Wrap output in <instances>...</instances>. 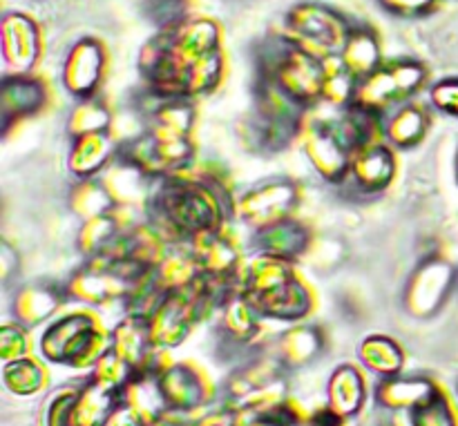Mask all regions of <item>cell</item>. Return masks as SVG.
Segmentation results:
<instances>
[{
  "label": "cell",
  "mask_w": 458,
  "mask_h": 426,
  "mask_svg": "<svg viewBox=\"0 0 458 426\" xmlns=\"http://www.w3.org/2000/svg\"><path fill=\"white\" fill-rule=\"evenodd\" d=\"M112 123H114V116H112L110 105L98 96H92L76 103L67 119V129H70L72 138H76L85 137V134L110 132Z\"/></svg>",
  "instance_id": "26"
},
{
  "label": "cell",
  "mask_w": 458,
  "mask_h": 426,
  "mask_svg": "<svg viewBox=\"0 0 458 426\" xmlns=\"http://www.w3.org/2000/svg\"><path fill=\"white\" fill-rule=\"evenodd\" d=\"M121 143L116 141L114 132H97L85 137L72 138L70 150V172L76 179L98 177L112 161L119 156Z\"/></svg>",
  "instance_id": "15"
},
{
  "label": "cell",
  "mask_w": 458,
  "mask_h": 426,
  "mask_svg": "<svg viewBox=\"0 0 458 426\" xmlns=\"http://www.w3.org/2000/svg\"><path fill=\"white\" fill-rule=\"evenodd\" d=\"M98 181L110 195L114 208L148 210V204H150L152 192H155L159 179H152L150 174L143 172L139 165L125 159L119 150V156L98 174Z\"/></svg>",
  "instance_id": "11"
},
{
  "label": "cell",
  "mask_w": 458,
  "mask_h": 426,
  "mask_svg": "<svg viewBox=\"0 0 458 426\" xmlns=\"http://www.w3.org/2000/svg\"><path fill=\"white\" fill-rule=\"evenodd\" d=\"M282 355L286 362L293 364H302V362L311 360L322 347V335L316 326L300 324L293 326L289 333L282 335Z\"/></svg>",
  "instance_id": "33"
},
{
  "label": "cell",
  "mask_w": 458,
  "mask_h": 426,
  "mask_svg": "<svg viewBox=\"0 0 458 426\" xmlns=\"http://www.w3.org/2000/svg\"><path fill=\"white\" fill-rule=\"evenodd\" d=\"M456 179H458V155H456Z\"/></svg>",
  "instance_id": "41"
},
{
  "label": "cell",
  "mask_w": 458,
  "mask_h": 426,
  "mask_svg": "<svg viewBox=\"0 0 458 426\" xmlns=\"http://www.w3.org/2000/svg\"><path fill=\"white\" fill-rule=\"evenodd\" d=\"M259 76L273 80L286 96L293 98L304 110H311L322 103L325 61L300 52L282 36H277L276 52L264 58Z\"/></svg>",
  "instance_id": "5"
},
{
  "label": "cell",
  "mask_w": 458,
  "mask_h": 426,
  "mask_svg": "<svg viewBox=\"0 0 458 426\" xmlns=\"http://www.w3.org/2000/svg\"><path fill=\"white\" fill-rule=\"evenodd\" d=\"M155 347L148 320L137 315H125L112 330V353L119 355L132 371H139L150 360V348Z\"/></svg>",
  "instance_id": "22"
},
{
  "label": "cell",
  "mask_w": 458,
  "mask_h": 426,
  "mask_svg": "<svg viewBox=\"0 0 458 426\" xmlns=\"http://www.w3.org/2000/svg\"><path fill=\"white\" fill-rule=\"evenodd\" d=\"M394 177H396V152L387 141L371 143L353 152L349 179L358 190L376 195L392 186Z\"/></svg>",
  "instance_id": "13"
},
{
  "label": "cell",
  "mask_w": 458,
  "mask_h": 426,
  "mask_svg": "<svg viewBox=\"0 0 458 426\" xmlns=\"http://www.w3.org/2000/svg\"><path fill=\"white\" fill-rule=\"evenodd\" d=\"M360 357L371 371L380 375H396L403 366V353L394 339L371 335L362 342Z\"/></svg>",
  "instance_id": "31"
},
{
  "label": "cell",
  "mask_w": 458,
  "mask_h": 426,
  "mask_svg": "<svg viewBox=\"0 0 458 426\" xmlns=\"http://www.w3.org/2000/svg\"><path fill=\"white\" fill-rule=\"evenodd\" d=\"M155 96V105L146 112V129L157 137H191L197 112L192 98Z\"/></svg>",
  "instance_id": "18"
},
{
  "label": "cell",
  "mask_w": 458,
  "mask_h": 426,
  "mask_svg": "<svg viewBox=\"0 0 458 426\" xmlns=\"http://www.w3.org/2000/svg\"><path fill=\"white\" fill-rule=\"evenodd\" d=\"M65 299V288H58L56 284H47V281L27 284L13 295V315L22 326L40 324V322H47Z\"/></svg>",
  "instance_id": "19"
},
{
  "label": "cell",
  "mask_w": 458,
  "mask_h": 426,
  "mask_svg": "<svg viewBox=\"0 0 458 426\" xmlns=\"http://www.w3.org/2000/svg\"><path fill=\"white\" fill-rule=\"evenodd\" d=\"M298 138L318 177L329 183L349 181L353 150L340 128V110L334 116L320 114V105L307 110Z\"/></svg>",
  "instance_id": "4"
},
{
  "label": "cell",
  "mask_w": 458,
  "mask_h": 426,
  "mask_svg": "<svg viewBox=\"0 0 458 426\" xmlns=\"http://www.w3.org/2000/svg\"><path fill=\"white\" fill-rule=\"evenodd\" d=\"M432 116L425 105L416 101H407L392 110L385 119V141L398 150L416 147L429 132Z\"/></svg>",
  "instance_id": "17"
},
{
  "label": "cell",
  "mask_w": 458,
  "mask_h": 426,
  "mask_svg": "<svg viewBox=\"0 0 458 426\" xmlns=\"http://www.w3.org/2000/svg\"><path fill=\"white\" fill-rule=\"evenodd\" d=\"M458 284V272L450 262L429 257L411 272L405 288V306L414 317H432L450 299L452 288Z\"/></svg>",
  "instance_id": "8"
},
{
  "label": "cell",
  "mask_w": 458,
  "mask_h": 426,
  "mask_svg": "<svg viewBox=\"0 0 458 426\" xmlns=\"http://www.w3.org/2000/svg\"><path fill=\"white\" fill-rule=\"evenodd\" d=\"M331 402L335 406V413H352L362 400V380L352 366L335 371L331 380Z\"/></svg>",
  "instance_id": "34"
},
{
  "label": "cell",
  "mask_w": 458,
  "mask_h": 426,
  "mask_svg": "<svg viewBox=\"0 0 458 426\" xmlns=\"http://www.w3.org/2000/svg\"><path fill=\"white\" fill-rule=\"evenodd\" d=\"M429 101L437 110L458 119V79H443L429 89Z\"/></svg>",
  "instance_id": "38"
},
{
  "label": "cell",
  "mask_w": 458,
  "mask_h": 426,
  "mask_svg": "<svg viewBox=\"0 0 458 426\" xmlns=\"http://www.w3.org/2000/svg\"><path fill=\"white\" fill-rule=\"evenodd\" d=\"M352 27L343 13L320 3H300L286 13L282 38L320 61L338 58Z\"/></svg>",
  "instance_id": "2"
},
{
  "label": "cell",
  "mask_w": 458,
  "mask_h": 426,
  "mask_svg": "<svg viewBox=\"0 0 458 426\" xmlns=\"http://www.w3.org/2000/svg\"><path fill=\"white\" fill-rule=\"evenodd\" d=\"M414 422L416 426H454V418H452L450 405L445 402V397L434 393L428 402L416 406Z\"/></svg>",
  "instance_id": "37"
},
{
  "label": "cell",
  "mask_w": 458,
  "mask_h": 426,
  "mask_svg": "<svg viewBox=\"0 0 458 426\" xmlns=\"http://www.w3.org/2000/svg\"><path fill=\"white\" fill-rule=\"evenodd\" d=\"M0 351L4 360H21L22 353L27 351V333L22 324H4L0 333Z\"/></svg>",
  "instance_id": "39"
},
{
  "label": "cell",
  "mask_w": 458,
  "mask_h": 426,
  "mask_svg": "<svg viewBox=\"0 0 458 426\" xmlns=\"http://www.w3.org/2000/svg\"><path fill=\"white\" fill-rule=\"evenodd\" d=\"M4 380L16 393H31L43 382V369L34 360H16L4 371Z\"/></svg>",
  "instance_id": "36"
},
{
  "label": "cell",
  "mask_w": 458,
  "mask_h": 426,
  "mask_svg": "<svg viewBox=\"0 0 458 426\" xmlns=\"http://www.w3.org/2000/svg\"><path fill=\"white\" fill-rule=\"evenodd\" d=\"M165 52L170 54L183 74V94H186V71L199 58L217 52L222 43V31L213 18L206 16H182L164 27L159 34Z\"/></svg>",
  "instance_id": "7"
},
{
  "label": "cell",
  "mask_w": 458,
  "mask_h": 426,
  "mask_svg": "<svg viewBox=\"0 0 458 426\" xmlns=\"http://www.w3.org/2000/svg\"><path fill=\"white\" fill-rule=\"evenodd\" d=\"M49 89L38 76H4L0 92V119L9 129L16 121L34 116L47 105Z\"/></svg>",
  "instance_id": "14"
},
{
  "label": "cell",
  "mask_w": 458,
  "mask_h": 426,
  "mask_svg": "<svg viewBox=\"0 0 458 426\" xmlns=\"http://www.w3.org/2000/svg\"><path fill=\"white\" fill-rule=\"evenodd\" d=\"M233 204L213 174L183 170L157 181L148 204V221L170 246L188 244L195 235L226 226Z\"/></svg>",
  "instance_id": "1"
},
{
  "label": "cell",
  "mask_w": 458,
  "mask_h": 426,
  "mask_svg": "<svg viewBox=\"0 0 458 426\" xmlns=\"http://www.w3.org/2000/svg\"><path fill=\"white\" fill-rule=\"evenodd\" d=\"M378 3L398 18H423L437 7L438 0H378Z\"/></svg>",
  "instance_id": "40"
},
{
  "label": "cell",
  "mask_w": 458,
  "mask_h": 426,
  "mask_svg": "<svg viewBox=\"0 0 458 426\" xmlns=\"http://www.w3.org/2000/svg\"><path fill=\"white\" fill-rule=\"evenodd\" d=\"M300 204V188L291 179H267L258 186L249 188L242 196L233 201V214L250 230L280 223L293 217Z\"/></svg>",
  "instance_id": "6"
},
{
  "label": "cell",
  "mask_w": 458,
  "mask_h": 426,
  "mask_svg": "<svg viewBox=\"0 0 458 426\" xmlns=\"http://www.w3.org/2000/svg\"><path fill=\"white\" fill-rule=\"evenodd\" d=\"M201 272L217 280H237L242 271V250L226 226L204 230L188 241Z\"/></svg>",
  "instance_id": "12"
},
{
  "label": "cell",
  "mask_w": 458,
  "mask_h": 426,
  "mask_svg": "<svg viewBox=\"0 0 458 426\" xmlns=\"http://www.w3.org/2000/svg\"><path fill=\"white\" fill-rule=\"evenodd\" d=\"M338 58L358 80L365 79L383 65V49H380L378 34L369 27L353 25Z\"/></svg>",
  "instance_id": "24"
},
{
  "label": "cell",
  "mask_w": 458,
  "mask_h": 426,
  "mask_svg": "<svg viewBox=\"0 0 458 426\" xmlns=\"http://www.w3.org/2000/svg\"><path fill=\"white\" fill-rule=\"evenodd\" d=\"M224 71H226V61H224L222 49L199 58L186 71V98H199L215 92L222 83Z\"/></svg>",
  "instance_id": "29"
},
{
  "label": "cell",
  "mask_w": 458,
  "mask_h": 426,
  "mask_svg": "<svg viewBox=\"0 0 458 426\" xmlns=\"http://www.w3.org/2000/svg\"><path fill=\"white\" fill-rule=\"evenodd\" d=\"M259 311V315L268 317V320L277 322H300L313 311V290L302 277H298L295 281H291L289 286H284L277 293L268 295V297L259 299V302H250Z\"/></svg>",
  "instance_id": "20"
},
{
  "label": "cell",
  "mask_w": 458,
  "mask_h": 426,
  "mask_svg": "<svg viewBox=\"0 0 458 426\" xmlns=\"http://www.w3.org/2000/svg\"><path fill=\"white\" fill-rule=\"evenodd\" d=\"M358 79L340 63V58L325 61V83H322V105L343 110L353 103Z\"/></svg>",
  "instance_id": "28"
},
{
  "label": "cell",
  "mask_w": 458,
  "mask_h": 426,
  "mask_svg": "<svg viewBox=\"0 0 458 426\" xmlns=\"http://www.w3.org/2000/svg\"><path fill=\"white\" fill-rule=\"evenodd\" d=\"M429 70L414 58H394L369 76L358 80L353 107L385 116L403 103L411 101L428 85Z\"/></svg>",
  "instance_id": "3"
},
{
  "label": "cell",
  "mask_w": 458,
  "mask_h": 426,
  "mask_svg": "<svg viewBox=\"0 0 458 426\" xmlns=\"http://www.w3.org/2000/svg\"><path fill=\"white\" fill-rule=\"evenodd\" d=\"M383 402L389 406H420L434 396L432 384L425 380H394L380 388Z\"/></svg>",
  "instance_id": "35"
},
{
  "label": "cell",
  "mask_w": 458,
  "mask_h": 426,
  "mask_svg": "<svg viewBox=\"0 0 458 426\" xmlns=\"http://www.w3.org/2000/svg\"><path fill=\"white\" fill-rule=\"evenodd\" d=\"M106 67L107 56L103 43L101 40L85 36V38L76 40V43L72 45L65 61H63V88H65L72 96L79 98V101L97 96L98 88H101L103 79H106Z\"/></svg>",
  "instance_id": "9"
},
{
  "label": "cell",
  "mask_w": 458,
  "mask_h": 426,
  "mask_svg": "<svg viewBox=\"0 0 458 426\" xmlns=\"http://www.w3.org/2000/svg\"><path fill=\"white\" fill-rule=\"evenodd\" d=\"M157 284L165 290V293H179L195 284L201 277V268L197 263L195 255H192L188 244H174L170 246L168 253L164 255L157 268L152 271Z\"/></svg>",
  "instance_id": "23"
},
{
  "label": "cell",
  "mask_w": 458,
  "mask_h": 426,
  "mask_svg": "<svg viewBox=\"0 0 458 426\" xmlns=\"http://www.w3.org/2000/svg\"><path fill=\"white\" fill-rule=\"evenodd\" d=\"M121 232L119 221L112 214V210L107 214H98V217L85 219L83 226H81L79 237H76V248L81 250V255L85 257H94V255L103 253L112 241L116 239V235Z\"/></svg>",
  "instance_id": "30"
},
{
  "label": "cell",
  "mask_w": 458,
  "mask_h": 426,
  "mask_svg": "<svg viewBox=\"0 0 458 426\" xmlns=\"http://www.w3.org/2000/svg\"><path fill=\"white\" fill-rule=\"evenodd\" d=\"M253 246L262 255H273V257L295 262L311 246V232H309V228L302 221L291 217L255 232Z\"/></svg>",
  "instance_id": "16"
},
{
  "label": "cell",
  "mask_w": 458,
  "mask_h": 426,
  "mask_svg": "<svg viewBox=\"0 0 458 426\" xmlns=\"http://www.w3.org/2000/svg\"><path fill=\"white\" fill-rule=\"evenodd\" d=\"M43 52L40 29L25 13H7L3 18V61L4 76H30Z\"/></svg>",
  "instance_id": "10"
},
{
  "label": "cell",
  "mask_w": 458,
  "mask_h": 426,
  "mask_svg": "<svg viewBox=\"0 0 458 426\" xmlns=\"http://www.w3.org/2000/svg\"><path fill=\"white\" fill-rule=\"evenodd\" d=\"M259 317L262 315L258 308L240 290L231 295L222 306V326L235 342H246V339L255 338V333L259 330Z\"/></svg>",
  "instance_id": "25"
},
{
  "label": "cell",
  "mask_w": 458,
  "mask_h": 426,
  "mask_svg": "<svg viewBox=\"0 0 458 426\" xmlns=\"http://www.w3.org/2000/svg\"><path fill=\"white\" fill-rule=\"evenodd\" d=\"M70 208L72 213L79 214L85 221V219L98 217V214H107L114 208V204H112L110 195L101 186L98 177H92L76 179V183L70 190Z\"/></svg>",
  "instance_id": "27"
},
{
  "label": "cell",
  "mask_w": 458,
  "mask_h": 426,
  "mask_svg": "<svg viewBox=\"0 0 458 426\" xmlns=\"http://www.w3.org/2000/svg\"><path fill=\"white\" fill-rule=\"evenodd\" d=\"M98 322V317L94 315L88 308H79L74 313H67L61 320L54 322L47 330H45L43 339H40V351L45 357L56 362H67L72 348L79 342L81 335L94 326Z\"/></svg>",
  "instance_id": "21"
},
{
  "label": "cell",
  "mask_w": 458,
  "mask_h": 426,
  "mask_svg": "<svg viewBox=\"0 0 458 426\" xmlns=\"http://www.w3.org/2000/svg\"><path fill=\"white\" fill-rule=\"evenodd\" d=\"M161 391L165 400L174 406H191L197 405L201 397V382L197 373L188 371L186 366H174L165 371L164 378H159Z\"/></svg>",
  "instance_id": "32"
}]
</instances>
